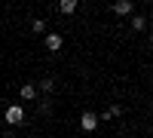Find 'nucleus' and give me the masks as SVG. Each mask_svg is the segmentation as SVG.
<instances>
[{
	"instance_id": "nucleus-1",
	"label": "nucleus",
	"mask_w": 153,
	"mask_h": 138,
	"mask_svg": "<svg viewBox=\"0 0 153 138\" xmlns=\"http://www.w3.org/2000/svg\"><path fill=\"white\" fill-rule=\"evenodd\" d=\"M6 123H9V126H22V123H25V107L22 104H9L6 107Z\"/></svg>"
},
{
	"instance_id": "nucleus-2",
	"label": "nucleus",
	"mask_w": 153,
	"mask_h": 138,
	"mask_svg": "<svg viewBox=\"0 0 153 138\" xmlns=\"http://www.w3.org/2000/svg\"><path fill=\"white\" fill-rule=\"evenodd\" d=\"M98 123H101V120H98V114L86 110V114L80 117V129H83V132H95V129H98Z\"/></svg>"
},
{
	"instance_id": "nucleus-3",
	"label": "nucleus",
	"mask_w": 153,
	"mask_h": 138,
	"mask_svg": "<svg viewBox=\"0 0 153 138\" xmlns=\"http://www.w3.org/2000/svg\"><path fill=\"white\" fill-rule=\"evenodd\" d=\"M43 46L49 49V52H58V49L65 46V37H61V34H46L43 37Z\"/></svg>"
},
{
	"instance_id": "nucleus-4",
	"label": "nucleus",
	"mask_w": 153,
	"mask_h": 138,
	"mask_svg": "<svg viewBox=\"0 0 153 138\" xmlns=\"http://www.w3.org/2000/svg\"><path fill=\"white\" fill-rule=\"evenodd\" d=\"M110 12H117V16H135V3L132 0H117L110 6Z\"/></svg>"
},
{
	"instance_id": "nucleus-5",
	"label": "nucleus",
	"mask_w": 153,
	"mask_h": 138,
	"mask_svg": "<svg viewBox=\"0 0 153 138\" xmlns=\"http://www.w3.org/2000/svg\"><path fill=\"white\" fill-rule=\"evenodd\" d=\"M19 98H22V101H37V98H40V92H37L34 83H25L22 89H19Z\"/></svg>"
},
{
	"instance_id": "nucleus-6",
	"label": "nucleus",
	"mask_w": 153,
	"mask_h": 138,
	"mask_svg": "<svg viewBox=\"0 0 153 138\" xmlns=\"http://www.w3.org/2000/svg\"><path fill=\"white\" fill-rule=\"evenodd\" d=\"M52 89H55V80L52 77H43L40 83H37V92H40V95H52Z\"/></svg>"
},
{
	"instance_id": "nucleus-7",
	"label": "nucleus",
	"mask_w": 153,
	"mask_h": 138,
	"mask_svg": "<svg viewBox=\"0 0 153 138\" xmlns=\"http://www.w3.org/2000/svg\"><path fill=\"white\" fill-rule=\"evenodd\" d=\"M76 6H80L76 0H61V3H58V12H61V16H71V12H76Z\"/></svg>"
},
{
	"instance_id": "nucleus-8",
	"label": "nucleus",
	"mask_w": 153,
	"mask_h": 138,
	"mask_svg": "<svg viewBox=\"0 0 153 138\" xmlns=\"http://www.w3.org/2000/svg\"><path fill=\"white\" fill-rule=\"evenodd\" d=\"M120 114H123V107H120V104H110V107H107L98 120H113V117H120Z\"/></svg>"
},
{
	"instance_id": "nucleus-9",
	"label": "nucleus",
	"mask_w": 153,
	"mask_h": 138,
	"mask_svg": "<svg viewBox=\"0 0 153 138\" xmlns=\"http://www.w3.org/2000/svg\"><path fill=\"white\" fill-rule=\"evenodd\" d=\"M129 25H132V31H144V28H147V19H144V16H132Z\"/></svg>"
},
{
	"instance_id": "nucleus-10",
	"label": "nucleus",
	"mask_w": 153,
	"mask_h": 138,
	"mask_svg": "<svg viewBox=\"0 0 153 138\" xmlns=\"http://www.w3.org/2000/svg\"><path fill=\"white\" fill-rule=\"evenodd\" d=\"M31 31H34V34H43V31H46V19H34V22H31Z\"/></svg>"
},
{
	"instance_id": "nucleus-11",
	"label": "nucleus",
	"mask_w": 153,
	"mask_h": 138,
	"mask_svg": "<svg viewBox=\"0 0 153 138\" xmlns=\"http://www.w3.org/2000/svg\"><path fill=\"white\" fill-rule=\"evenodd\" d=\"M150 46H153V31H150Z\"/></svg>"
},
{
	"instance_id": "nucleus-12",
	"label": "nucleus",
	"mask_w": 153,
	"mask_h": 138,
	"mask_svg": "<svg viewBox=\"0 0 153 138\" xmlns=\"http://www.w3.org/2000/svg\"><path fill=\"white\" fill-rule=\"evenodd\" d=\"M0 65H3V58H0Z\"/></svg>"
}]
</instances>
